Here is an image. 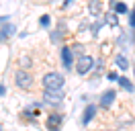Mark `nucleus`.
I'll use <instances>...</instances> for the list:
<instances>
[{
    "mask_svg": "<svg viewBox=\"0 0 135 131\" xmlns=\"http://www.w3.org/2000/svg\"><path fill=\"white\" fill-rule=\"evenodd\" d=\"M92 68H94V59L90 55H80L78 57V62H76V72L80 74V76H86V74H90L92 72Z\"/></svg>",
    "mask_w": 135,
    "mask_h": 131,
    "instance_id": "obj_3",
    "label": "nucleus"
},
{
    "mask_svg": "<svg viewBox=\"0 0 135 131\" xmlns=\"http://www.w3.org/2000/svg\"><path fill=\"white\" fill-rule=\"evenodd\" d=\"M66 84V78L59 72H49L43 76V88L45 90H61Z\"/></svg>",
    "mask_w": 135,
    "mask_h": 131,
    "instance_id": "obj_1",
    "label": "nucleus"
},
{
    "mask_svg": "<svg viewBox=\"0 0 135 131\" xmlns=\"http://www.w3.org/2000/svg\"><path fill=\"white\" fill-rule=\"evenodd\" d=\"M129 25H131V29L135 31V16H131V18H129Z\"/></svg>",
    "mask_w": 135,
    "mask_h": 131,
    "instance_id": "obj_19",
    "label": "nucleus"
},
{
    "mask_svg": "<svg viewBox=\"0 0 135 131\" xmlns=\"http://www.w3.org/2000/svg\"><path fill=\"white\" fill-rule=\"evenodd\" d=\"M117 82H119V86H121V88H125L127 92H133V82H131V80H127V78L121 76V78H117Z\"/></svg>",
    "mask_w": 135,
    "mask_h": 131,
    "instance_id": "obj_13",
    "label": "nucleus"
},
{
    "mask_svg": "<svg viewBox=\"0 0 135 131\" xmlns=\"http://www.w3.org/2000/svg\"><path fill=\"white\" fill-rule=\"evenodd\" d=\"M110 6H113V10H115L117 15H125L127 10H129L125 2H117V0H113V2H110Z\"/></svg>",
    "mask_w": 135,
    "mask_h": 131,
    "instance_id": "obj_11",
    "label": "nucleus"
},
{
    "mask_svg": "<svg viewBox=\"0 0 135 131\" xmlns=\"http://www.w3.org/2000/svg\"><path fill=\"white\" fill-rule=\"evenodd\" d=\"M4 92H6V88H4V86H2V84H0V96H2V94H4Z\"/></svg>",
    "mask_w": 135,
    "mask_h": 131,
    "instance_id": "obj_21",
    "label": "nucleus"
},
{
    "mask_svg": "<svg viewBox=\"0 0 135 131\" xmlns=\"http://www.w3.org/2000/svg\"><path fill=\"white\" fill-rule=\"evenodd\" d=\"M61 121H64V115L59 113H51L49 117H47V131H59L61 129Z\"/></svg>",
    "mask_w": 135,
    "mask_h": 131,
    "instance_id": "obj_5",
    "label": "nucleus"
},
{
    "mask_svg": "<svg viewBox=\"0 0 135 131\" xmlns=\"http://www.w3.org/2000/svg\"><path fill=\"white\" fill-rule=\"evenodd\" d=\"M115 64H117L119 70H123V72H125V70H129V62H127V57L123 55V53H119V55L115 57Z\"/></svg>",
    "mask_w": 135,
    "mask_h": 131,
    "instance_id": "obj_12",
    "label": "nucleus"
},
{
    "mask_svg": "<svg viewBox=\"0 0 135 131\" xmlns=\"http://www.w3.org/2000/svg\"><path fill=\"white\" fill-rule=\"evenodd\" d=\"M72 55H74L72 47L64 45V47H61V64H64V68H66L68 72H70V70L74 68V59H72Z\"/></svg>",
    "mask_w": 135,
    "mask_h": 131,
    "instance_id": "obj_6",
    "label": "nucleus"
},
{
    "mask_svg": "<svg viewBox=\"0 0 135 131\" xmlns=\"http://www.w3.org/2000/svg\"><path fill=\"white\" fill-rule=\"evenodd\" d=\"M61 100H64L61 90H45L43 92V102L45 105H61Z\"/></svg>",
    "mask_w": 135,
    "mask_h": 131,
    "instance_id": "obj_4",
    "label": "nucleus"
},
{
    "mask_svg": "<svg viewBox=\"0 0 135 131\" xmlns=\"http://www.w3.org/2000/svg\"><path fill=\"white\" fill-rule=\"evenodd\" d=\"M39 25H41V27H49V15H43L41 18H39Z\"/></svg>",
    "mask_w": 135,
    "mask_h": 131,
    "instance_id": "obj_16",
    "label": "nucleus"
},
{
    "mask_svg": "<svg viewBox=\"0 0 135 131\" xmlns=\"http://www.w3.org/2000/svg\"><path fill=\"white\" fill-rule=\"evenodd\" d=\"M104 131H113V129H104Z\"/></svg>",
    "mask_w": 135,
    "mask_h": 131,
    "instance_id": "obj_24",
    "label": "nucleus"
},
{
    "mask_svg": "<svg viewBox=\"0 0 135 131\" xmlns=\"http://www.w3.org/2000/svg\"><path fill=\"white\" fill-rule=\"evenodd\" d=\"M104 23H107V25H110V27H117L119 16L115 15V12H110V15H107V16H104Z\"/></svg>",
    "mask_w": 135,
    "mask_h": 131,
    "instance_id": "obj_14",
    "label": "nucleus"
},
{
    "mask_svg": "<svg viewBox=\"0 0 135 131\" xmlns=\"http://www.w3.org/2000/svg\"><path fill=\"white\" fill-rule=\"evenodd\" d=\"M131 16H135V6H133V12H131Z\"/></svg>",
    "mask_w": 135,
    "mask_h": 131,
    "instance_id": "obj_22",
    "label": "nucleus"
},
{
    "mask_svg": "<svg viewBox=\"0 0 135 131\" xmlns=\"http://www.w3.org/2000/svg\"><path fill=\"white\" fill-rule=\"evenodd\" d=\"M72 2H74V0H66V2H64V8H68L70 4H72Z\"/></svg>",
    "mask_w": 135,
    "mask_h": 131,
    "instance_id": "obj_20",
    "label": "nucleus"
},
{
    "mask_svg": "<svg viewBox=\"0 0 135 131\" xmlns=\"http://www.w3.org/2000/svg\"><path fill=\"white\" fill-rule=\"evenodd\" d=\"M0 131H4V127H2V125H0Z\"/></svg>",
    "mask_w": 135,
    "mask_h": 131,
    "instance_id": "obj_23",
    "label": "nucleus"
},
{
    "mask_svg": "<svg viewBox=\"0 0 135 131\" xmlns=\"http://www.w3.org/2000/svg\"><path fill=\"white\" fill-rule=\"evenodd\" d=\"M115 98H117V92L115 90H104L100 96V106L102 109H109L113 102H115Z\"/></svg>",
    "mask_w": 135,
    "mask_h": 131,
    "instance_id": "obj_7",
    "label": "nucleus"
},
{
    "mask_svg": "<svg viewBox=\"0 0 135 131\" xmlns=\"http://www.w3.org/2000/svg\"><path fill=\"white\" fill-rule=\"evenodd\" d=\"M117 78H119L117 72H110V74H109V80H117Z\"/></svg>",
    "mask_w": 135,
    "mask_h": 131,
    "instance_id": "obj_18",
    "label": "nucleus"
},
{
    "mask_svg": "<svg viewBox=\"0 0 135 131\" xmlns=\"http://www.w3.org/2000/svg\"><path fill=\"white\" fill-rule=\"evenodd\" d=\"M88 12L92 16H100L102 15V2L100 0H88Z\"/></svg>",
    "mask_w": 135,
    "mask_h": 131,
    "instance_id": "obj_8",
    "label": "nucleus"
},
{
    "mask_svg": "<svg viewBox=\"0 0 135 131\" xmlns=\"http://www.w3.org/2000/svg\"><path fill=\"white\" fill-rule=\"evenodd\" d=\"M98 31H100V23L92 25V37H98Z\"/></svg>",
    "mask_w": 135,
    "mask_h": 131,
    "instance_id": "obj_17",
    "label": "nucleus"
},
{
    "mask_svg": "<svg viewBox=\"0 0 135 131\" xmlns=\"http://www.w3.org/2000/svg\"><path fill=\"white\" fill-rule=\"evenodd\" d=\"M72 51H74V53H82V51H84V45H82V43H74V45H72Z\"/></svg>",
    "mask_w": 135,
    "mask_h": 131,
    "instance_id": "obj_15",
    "label": "nucleus"
},
{
    "mask_svg": "<svg viewBox=\"0 0 135 131\" xmlns=\"http://www.w3.org/2000/svg\"><path fill=\"white\" fill-rule=\"evenodd\" d=\"M96 111H98V109H96V105H88V106L84 109V115H82V123H84V125H88V123L94 119Z\"/></svg>",
    "mask_w": 135,
    "mask_h": 131,
    "instance_id": "obj_10",
    "label": "nucleus"
},
{
    "mask_svg": "<svg viewBox=\"0 0 135 131\" xmlns=\"http://www.w3.org/2000/svg\"><path fill=\"white\" fill-rule=\"evenodd\" d=\"M15 84H17V88H21V90H29L33 86V76L27 72V70H18V72L15 74Z\"/></svg>",
    "mask_w": 135,
    "mask_h": 131,
    "instance_id": "obj_2",
    "label": "nucleus"
},
{
    "mask_svg": "<svg viewBox=\"0 0 135 131\" xmlns=\"http://www.w3.org/2000/svg\"><path fill=\"white\" fill-rule=\"evenodd\" d=\"M15 31H17V27H15L12 23H6L2 29H0V43H2V41H6L10 35H15Z\"/></svg>",
    "mask_w": 135,
    "mask_h": 131,
    "instance_id": "obj_9",
    "label": "nucleus"
}]
</instances>
